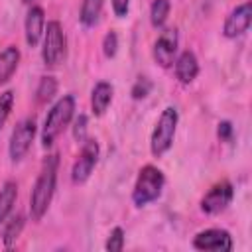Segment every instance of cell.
<instances>
[{
	"instance_id": "cell-22",
	"label": "cell",
	"mask_w": 252,
	"mask_h": 252,
	"mask_svg": "<svg viewBox=\"0 0 252 252\" xmlns=\"http://www.w3.org/2000/svg\"><path fill=\"white\" fill-rule=\"evenodd\" d=\"M124 240H126L124 228H122V226H114V228L110 230L106 242H104V248H106L108 252H120V250L124 248Z\"/></svg>"
},
{
	"instance_id": "cell-9",
	"label": "cell",
	"mask_w": 252,
	"mask_h": 252,
	"mask_svg": "<svg viewBox=\"0 0 252 252\" xmlns=\"http://www.w3.org/2000/svg\"><path fill=\"white\" fill-rule=\"evenodd\" d=\"M234 199V187L228 179L215 183L201 199V211L205 215H219L222 213Z\"/></svg>"
},
{
	"instance_id": "cell-17",
	"label": "cell",
	"mask_w": 252,
	"mask_h": 252,
	"mask_svg": "<svg viewBox=\"0 0 252 252\" xmlns=\"http://www.w3.org/2000/svg\"><path fill=\"white\" fill-rule=\"evenodd\" d=\"M24 224H26V219L24 215H10L8 220L4 222V230H2V244L6 248H14L16 240L20 238L22 230H24Z\"/></svg>"
},
{
	"instance_id": "cell-23",
	"label": "cell",
	"mask_w": 252,
	"mask_h": 252,
	"mask_svg": "<svg viewBox=\"0 0 252 252\" xmlns=\"http://www.w3.org/2000/svg\"><path fill=\"white\" fill-rule=\"evenodd\" d=\"M102 53L106 59H112L116 53H118V33L116 32H106L104 37H102Z\"/></svg>"
},
{
	"instance_id": "cell-21",
	"label": "cell",
	"mask_w": 252,
	"mask_h": 252,
	"mask_svg": "<svg viewBox=\"0 0 252 252\" xmlns=\"http://www.w3.org/2000/svg\"><path fill=\"white\" fill-rule=\"evenodd\" d=\"M14 91H4V93H0V132H2V128L6 126V122H8V118H10V114H12V108H14Z\"/></svg>"
},
{
	"instance_id": "cell-26",
	"label": "cell",
	"mask_w": 252,
	"mask_h": 252,
	"mask_svg": "<svg viewBox=\"0 0 252 252\" xmlns=\"http://www.w3.org/2000/svg\"><path fill=\"white\" fill-rule=\"evenodd\" d=\"M217 138L220 142H226V144L232 142V138H234V126H232L230 120H220L217 124Z\"/></svg>"
},
{
	"instance_id": "cell-18",
	"label": "cell",
	"mask_w": 252,
	"mask_h": 252,
	"mask_svg": "<svg viewBox=\"0 0 252 252\" xmlns=\"http://www.w3.org/2000/svg\"><path fill=\"white\" fill-rule=\"evenodd\" d=\"M102 6H104V0H83L79 10V22L85 28H93L102 14Z\"/></svg>"
},
{
	"instance_id": "cell-19",
	"label": "cell",
	"mask_w": 252,
	"mask_h": 252,
	"mask_svg": "<svg viewBox=\"0 0 252 252\" xmlns=\"http://www.w3.org/2000/svg\"><path fill=\"white\" fill-rule=\"evenodd\" d=\"M169 10H171L169 0H154L150 4V24L156 30H161L169 18Z\"/></svg>"
},
{
	"instance_id": "cell-7",
	"label": "cell",
	"mask_w": 252,
	"mask_h": 252,
	"mask_svg": "<svg viewBox=\"0 0 252 252\" xmlns=\"http://www.w3.org/2000/svg\"><path fill=\"white\" fill-rule=\"evenodd\" d=\"M98 154H100V148L94 138H87L85 142H81V152L71 167V181L75 185H83L85 181H89L98 161Z\"/></svg>"
},
{
	"instance_id": "cell-25",
	"label": "cell",
	"mask_w": 252,
	"mask_h": 252,
	"mask_svg": "<svg viewBox=\"0 0 252 252\" xmlns=\"http://www.w3.org/2000/svg\"><path fill=\"white\" fill-rule=\"evenodd\" d=\"M87 128H89V118H87V114H79V116L75 118V122H73V138H75L79 144L87 140Z\"/></svg>"
},
{
	"instance_id": "cell-20",
	"label": "cell",
	"mask_w": 252,
	"mask_h": 252,
	"mask_svg": "<svg viewBox=\"0 0 252 252\" xmlns=\"http://www.w3.org/2000/svg\"><path fill=\"white\" fill-rule=\"evenodd\" d=\"M55 93H57V81H55V77L43 75L39 79V83H37V89H35V100H37V104L49 102Z\"/></svg>"
},
{
	"instance_id": "cell-13",
	"label": "cell",
	"mask_w": 252,
	"mask_h": 252,
	"mask_svg": "<svg viewBox=\"0 0 252 252\" xmlns=\"http://www.w3.org/2000/svg\"><path fill=\"white\" fill-rule=\"evenodd\" d=\"M173 71H175V79L181 83V85H191L197 75H199V61H197V55L191 51V49H185L181 51L175 61H173Z\"/></svg>"
},
{
	"instance_id": "cell-14",
	"label": "cell",
	"mask_w": 252,
	"mask_h": 252,
	"mask_svg": "<svg viewBox=\"0 0 252 252\" xmlns=\"http://www.w3.org/2000/svg\"><path fill=\"white\" fill-rule=\"evenodd\" d=\"M114 96V87L108 81H98L91 91V110L94 116H104Z\"/></svg>"
},
{
	"instance_id": "cell-28",
	"label": "cell",
	"mask_w": 252,
	"mask_h": 252,
	"mask_svg": "<svg viewBox=\"0 0 252 252\" xmlns=\"http://www.w3.org/2000/svg\"><path fill=\"white\" fill-rule=\"evenodd\" d=\"M22 2H24V4H35L37 0H22Z\"/></svg>"
},
{
	"instance_id": "cell-27",
	"label": "cell",
	"mask_w": 252,
	"mask_h": 252,
	"mask_svg": "<svg viewBox=\"0 0 252 252\" xmlns=\"http://www.w3.org/2000/svg\"><path fill=\"white\" fill-rule=\"evenodd\" d=\"M112 12L116 18H126L130 12V0H110Z\"/></svg>"
},
{
	"instance_id": "cell-16",
	"label": "cell",
	"mask_w": 252,
	"mask_h": 252,
	"mask_svg": "<svg viewBox=\"0 0 252 252\" xmlns=\"http://www.w3.org/2000/svg\"><path fill=\"white\" fill-rule=\"evenodd\" d=\"M16 199H18V183L12 179L4 181L0 187V224H4L12 215Z\"/></svg>"
},
{
	"instance_id": "cell-12",
	"label": "cell",
	"mask_w": 252,
	"mask_h": 252,
	"mask_svg": "<svg viewBox=\"0 0 252 252\" xmlns=\"http://www.w3.org/2000/svg\"><path fill=\"white\" fill-rule=\"evenodd\" d=\"M43 30H45V10L39 4H30V10L24 20L26 43L30 47H35L43 37Z\"/></svg>"
},
{
	"instance_id": "cell-2",
	"label": "cell",
	"mask_w": 252,
	"mask_h": 252,
	"mask_svg": "<svg viewBox=\"0 0 252 252\" xmlns=\"http://www.w3.org/2000/svg\"><path fill=\"white\" fill-rule=\"evenodd\" d=\"M75 116V96L73 94H63L59 96L53 106L49 108L45 120H43V126H41V146L47 150L53 146V142L61 136V132L71 124Z\"/></svg>"
},
{
	"instance_id": "cell-3",
	"label": "cell",
	"mask_w": 252,
	"mask_h": 252,
	"mask_svg": "<svg viewBox=\"0 0 252 252\" xmlns=\"http://www.w3.org/2000/svg\"><path fill=\"white\" fill-rule=\"evenodd\" d=\"M165 187V175L159 167L148 163L138 171L134 189H132V203L136 207H148L150 203L158 201L161 197V191Z\"/></svg>"
},
{
	"instance_id": "cell-5",
	"label": "cell",
	"mask_w": 252,
	"mask_h": 252,
	"mask_svg": "<svg viewBox=\"0 0 252 252\" xmlns=\"http://www.w3.org/2000/svg\"><path fill=\"white\" fill-rule=\"evenodd\" d=\"M67 53V35L57 20L45 24L41 37V59L45 67H57Z\"/></svg>"
},
{
	"instance_id": "cell-6",
	"label": "cell",
	"mask_w": 252,
	"mask_h": 252,
	"mask_svg": "<svg viewBox=\"0 0 252 252\" xmlns=\"http://www.w3.org/2000/svg\"><path fill=\"white\" fill-rule=\"evenodd\" d=\"M35 134H37V124L33 118H24L14 126L10 140H8V156L14 163L22 161L28 156L35 140Z\"/></svg>"
},
{
	"instance_id": "cell-15",
	"label": "cell",
	"mask_w": 252,
	"mask_h": 252,
	"mask_svg": "<svg viewBox=\"0 0 252 252\" xmlns=\"http://www.w3.org/2000/svg\"><path fill=\"white\" fill-rule=\"evenodd\" d=\"M20 49L16 45H6L0 51V85L8 83L12 79V75L16 73L18 65H20Z\"/></svg>"
},
{
	"instance_id": "cell-11",
	"label": "cell",
	"mask_w": 252,
	"mask_h": 252,
	"mask_svg": "<svg viewBox=\"0 0 252 252\" xmlns=\"http://www.w3.org/2000/svg\"><path fill=\"white\" fill-rule=\"evenodd\" d=\"M250 24H252V4L246 0L230 10V14L222 24V35L226 39H236L248 32Z\"/></svg>"
},
{
	"instance_id": "cell-10",
	"label": "cell",
	"mask_w": 252,
	"mask_h": 252,
	"mask_svg": "<svg viewBox=\"0 0 252 252\" xmlns=\"http://www.w3.org/2000/svg\"><path fill=\"white\" fill-rule=\"evenodd\" d=\"M193 248L201 252H230L234 242L224 228H205L193 236Z\"/></svg>"
},
{
	"instance_id": "cell-8",
	"label": "cell",
	"mask_w": 252,
	"mask_h": 252,
	"mask_svg": "<svg viewBox=\"0 0 252 252\" xmlns=\"http://www.w3.org/2000/svg\"><path fill=\"white\" fill-rule=\"evenodd\" d=\"M177 45H179V33H177V30L175 28H161V32L156 37L154 47H152L154 61L161 69L171 67L173 61H175V57H177Z\"/></svg>"
},
{
	"instance_id": "cell-24",
	"label": "cell",
	"mask_w": 252,
	"mask_h": 252,
	"mask_svg": "<svg viewBox=\"0 0 252 252\" xmlns=\"http://www.w3.org/2000/svg\"><path fill=\"white\" fill-rule=\"evenodd\" d=\"M150 91H152V81L148 77H138L136 83L132 85L130 94H132L134 100H142V98H146L150 94Z\"/></svg>"
},
{
	"instance_id": "cell-4",
	"label": "cell",
	"mask_w": 252,
	"mask_h": 252,
	"mask_svg": "<svg viewBox=\"0 0 252 252\" xmlns=\"http://www.w3.org/2000/svg\"><path fill=\"white\" fill-rule=\"evenodd\" d=\"M177 124H179V112L175 106H165L159 114V118L156 120V126L152 130L150 136V152L154 158H161L163 154H167L173 146L175 140V132H177Z\"/></svg>"
},
{
	"instance_id": "cell-1",
	"label": "cell",
	"mask_w": 252,
	"mask_h": 252,
	"mask_svg": "<svg viewBox=\"0 0 252 252\" xmlns=\"http://www.w3.org/2000/svg\"><path fill=\"white\" fill-rule=\"evenodd\" d=\"M57 169H59V156L49 154L41 163L39 175L30 195V217L35 222H39L51 207L55 187H57Z\"/></svg>"
}]
</instances>
